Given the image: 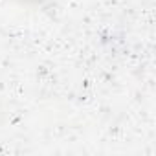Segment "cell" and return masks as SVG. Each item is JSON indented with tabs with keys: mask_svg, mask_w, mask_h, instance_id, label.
Masks as SVG:
<instances>
[{
	"mask_svg": "<svg viewBox=\"0 0 156 156\" xmlns=\"http://www.w3.org/2000/svg\"><path fill=\"white\" fill-rule=\"evenodd\" d=\"M17 2H22V4H42L46 0H17Z\"/></svg>",
	"mask_w": 156,
	"mask_h": 156,
	"instance_id": "6da1fadb",
	"label": "cell"
}]
</instances>
